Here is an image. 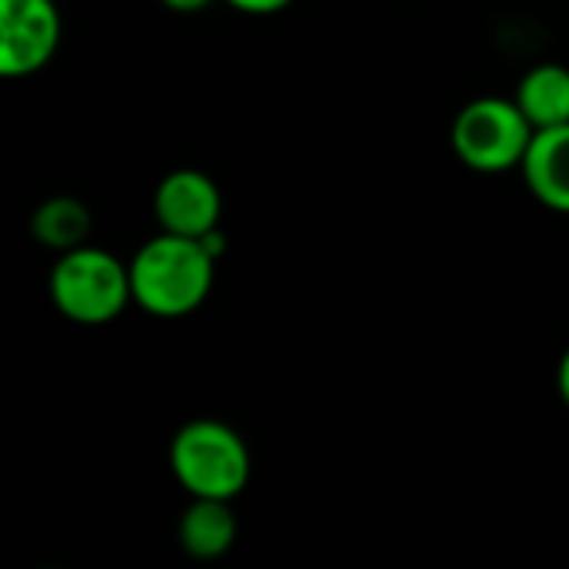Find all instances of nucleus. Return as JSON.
<instances>
[{"label":"nucleus","mask_w":569,"mask_h":569,"mask_svg":"<svg viewBox=\"0 0 569 569\" xmlns=\"http://www.w3.org/2000/svg\"><path fill=\"white\" fill-rule=\"evenodd\" d=\"M127 267L133 303L160 320H180L200 310L217 277V257L200 237L167 230L147 240Z\"/></svg>","instance_id":"1"},{"label":"nucleus","mask_w":569,"mask_h":569,"mask_svg":"<svg viewBox=\"0 0 569 569\" xmlns=\"http://www.w3.org/2000/svg\"><path fill=\"white\" fill-rule=\"evenodd\" d=\"M47 290L57 313L80 327L113 323L133 303L130 267L90 243L57 253Z\"/></svg>","instance_id":"2"},{"label":"nucleus","mask_w":569,"mask_h":569,"mask_svg":"<svg viewBox=\"0 0 569 569\" xmlns=\"http://www.w3.org/2000/svg\"><path fill=\"white\" fill-rule=\"evenodd\" d=\"M173 480L190 497L237 500L250 483V450L243 437L220 420H190L170 440Z\"/></svg>","instance_id":"3"},{"label":"nucleus","mask_w":569,"mask_h":569,"mask_svg":"<svg viewBox=\"0 0 569 569\" xmlns=\"http://www.w3.org/2000/svg\"><path fill=\"white\" fill-rule=\"evenodd\" d=\"M533 133L537 130L517 100L477 97L453 117L450 143L463 167L477 173H503L523 163Z\"/></svg>","instance_id":"4"},{"label":"nucleus","mask_w":569,"mask_h":569,"mask_svg":"<svg viewBox=\"0 0 569 569\" xmlns=\"http://www.w3.org/2000/svg\"><path fill=\"white\" fill-rule=\"evenodd\" d=\"M63 20L53 0H0V73L17 80L43 70L60 47Z\"/></svg>","instance_id":"5"},{"label":"nucleus","mask_w":569,"mask_h":569,"mask_svg":"<svg viewBox=\"0 0 569 569\" xmlns=\"http://www.w3.org/2000/svg\"><path fill=\"white\" fill-rule=\"evenodd\" d=\"M223 197L213 177L193 167L170 170L153 190V217L160 230L183 237H207L220 227Z\"/></svg>","instance_id":"6"},{"label":"nucleus","mask_w":569,"mask_h":569,"mask_svg":"<svg viewBox=\"0 0 569 569\" xmlns=\"http://www.w3.org/2000/svg\"><path fill=\"white\" fill-rule=\"evenodd\" d=\"M520 173L543 207L569 213V123L533 133Z\"/></svg>","instance_id":"7"},{"label":"nucleus","mask_w":569,"mask_h":569,"mask_svg":"<svg viewBox=\"0 0 569 569\" xmlns=\"http://www.w3.org/2000/svg\"><path fill=\"white\" fill-rule=\"evenodd\" d=\"M233 500H210V497H190V507L180 513L177 523V543L193 560H220L237 543V517Z\"/></svg>","instance_id":"8"},{"label":"nucleus","mask_w":569,"mask_h":569,"mask_svg":"<svg viewBox=\"0 0 569 569\" xmlns=\"http://www.w3.org/2000/svg\"><path fill=\"white\" fill-rule=\"evenodd\" d=\"M520 110L533 123V130L569 123V67L563 63H540L523 73L517 97Z\"/></svg>","instance_id":"9"},{"label":"nucleus","mask_w":569,"mask_h":569,"mask_svg":"<svg viewBox=\"0 0 569 569\" xmlns=\"http://www.w3.org/2000/svg\"><path fill=\"white\" fill-rule=\"evenodd\" d=\"M90 207L77 197H47L33 217H30V233L40 247L53 253H67L73 247H83L90 237Z\"/></svg>","instance_id":"10"},{"label":"nucleus","mask_w":569,"mask_h":569,"mask_svg":"<svg viewBox=\"0 0 569 569\" xmlns=\"http://www.w3.org/2000/svg\"><path fill=\"white\" fill-rule=\"evenodd\" d=\"M223 3H230L233 10H240V13H250V17H270V13H280V10H287L293 0H223Z\"/></svg>","instance_id":"11"},{"label":"nucleus","mask_w":569,"mask_h":569,"mask_svg":"<svg viewBox=\"0 0 569 569\" xmlns=\"http://www.w3.org/2000/svg\"><path fill=\"white\" fill-rule=\"evenodd\" d=\"M167 10H173V13H200V10H207L213 0H160Z\"/></svg>","instance_id":"12"},{"label":"nucleus","mask_w":569,"mask_h":569,"mask_svg":"<svg viewBox=\"0 0 569 569\" xmlns=\"http://www.w3.org/2000/svg\"><path fill=\"white\" fill-rule=\"evenodd\" d=\"M557 393L569 410V350L560 357V367H557Z\"/></svg>","instance_id":"13"}]
</instances>
